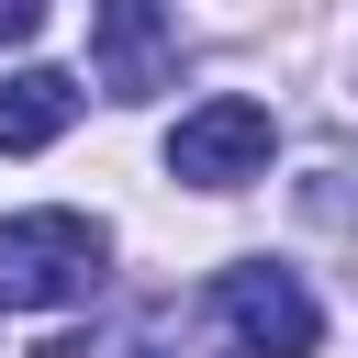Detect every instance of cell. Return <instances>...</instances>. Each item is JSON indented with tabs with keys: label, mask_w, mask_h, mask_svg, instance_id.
Masks as SVG:
<instances>
[{
	"label": "cell",
	"mask_w": 358,
	"mask_h": 358,
	"mask_svg": "<svg viewBox=\"0 0 358 358\" xmlns=\"http://www.w3.org/2000/svg\"><path fill=\"white\" fill-rule=\"evenodd\" d=\"M78 123V78L67 67H11L0 78V157H45Z\"/></svg>",
	"instance_id": "5b68a950"
},
{
	"label": "cell",
	"mask_w": 358,
	"mask_h": 358,
	"mask_svg": "<svg viewBox=\"0 0 358 358\" xmlns=\"http://www.w3.org/2000/svg\"><path fill=\"white\" fill-rule=\"evenodd\" d=\"M213 313H224V336H235L246 358H313V336H324L313 291H302L291 268H268V257L224 268V280H213Z\"/></svg>",
	"instance_id": "3957f363"
},
{
	"label": "cell",
	"mask_w": 358,
	"mask_h": 358,
	"mask_svg": "<svg viewBox=\"0 0 358 358\" xmlns=\"http://www.w3.org/2000/svg\"><path fill=\"white\" fill-rule=\"evenodd\" d=\"M101 268H112V235H101L90 213H67V201L0 224V302H22V313H67V302H90Z\"/></svg>",
	"instance_id": "6da1fadb"
},
{
	"label": "cell",
	"mask_w": 358,
	"mask_h": 358,
	"mask_svg": "<svg viewBox=\"0 0 358 358\" xmlns=\"http://www.w3.org/2000/svg\"><path fill=\"white\" fill-rule=\"evenodd\" d=\"M34 34H45V11L34 0H0V45H34Z\"/></svg>",
	"instance_id": "8992f818"
},
{
	"label": "cell",
	"mask_w": 358,
	"mask_h": 358,
	"mask_svg": "<svg viewBox=\"0 0 358 358\" xmlns=\"http://www.w3.org/2000/svg\"><path fill=\"white\" fill-rule=\"evenodd\" d=\"M168 67H179V22L168 11H145V0H101L90 11V90L101 101H145V90H168Z\"/></svg>",
	"instance_id": "277c9868"
},
{
	"label": "cell",
	"mask_w": 358,
	"mask_h": 358,
	"mask_svg": "<svg viewBox=\"0 0 358 358\" xmlns=\"http://www.w3.org/2000/svg\"><path fill=\"white\" fill-rule=\"evenodd\" d=\"M268 145H280L268 101L213 90L201 112H179V134H168V179H190V190H246V179H268Z\"/></svg>",
	"instance_id": "7a4b0ae2"
}]
</instances>
